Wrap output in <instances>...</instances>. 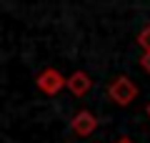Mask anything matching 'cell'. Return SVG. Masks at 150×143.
Returning a JSON list of instances; mask_svg holds the SVG:
<instances>
[{"label":"cell","instance_id":"obj_1","mask_svg":"<svg viewBox=\"0 0 150 143\" xmlns=\"http://www.w3.org/2000/svg\"><path fill=\"white\" fill-rule=\"evenodd\" d=\"M108 93H110V98L118 103V106H130V103L135 101V95H138V88H135V83L130 78L120 75V78H115L110 83Z\"/></svg>","mask_w":150,"mask_h":143},{"label":"cell","instance_id":"obj_2","mask_svg":"<svg viewBox=\"0 0 150 143\" xmlns=\"http://www.w3.org/2000/svg\"><path fill=\"white\" fill-rule=\"evenodd\" d=\"M35 83H38V88H40V93L55 95V93H60V90H63V85H68V80H65L55 68H45L43 73L38 75Z\"/></svg>","mask_w":150,"mask_h":143},{"label":"cell","instance_id":"obj_3","mask_svg":"<svg viewBox=\"0 0 150 143\" xmlns=\"http://www.w3.org/2000/svg\"><path fill=\"white\" fill-rule=\"evenodd\" d=\"M70 128H73L75 136L85 138V136H90V133L98 128V118L93 116L90 111H80V113H75V118L70 121Z\"/></svg>","mask_w":150,"mask_h":143},{"label":"cell","instance_id":"obj_4","mask_svg":"<svg viewBox=\"0 0 150 143\" xmlns=\"http://www.w3.org/2000/svg\"><path fill=\"white\" fill-rule=\"evenodd\" d=\"M90 88H93V80H90V75L83 73V70H78V73H73V75L68 78V90H70L73 95H78V98L85 95Z\"/></svg>","mask_w":150,"mask_h":143},{"label":"cell","instance_id":"obj_5","mask_svg":"<svg viewBox=\"0 0 150 143\" xmlns=\"http://www.w3.org/2000/svg\"><path fill=\"white\" fill-rule=\"evenodd\" d=\"M138 45L143 48L145 53H150V25H145L143 30H140V35H138Z\"/></svg>","mask_w":150,"mask_h":143},{"label":"cell","instance_id":"obj_6","mask_svg":"<svg viewBox=\"0 0 150 143\" xmlns=\"http://www.w3.org/2000/svg\"><path fill=\"white\" fill-rule=\"evenodd\" d=\"M140 65H143V70H145V73H150V53H145L143 58H140Z\"/></svg>","mask_w":150,"mask_h":143},{"label":"cell","instance_id":"obj_7","mask_svg":"<svg viewBox=\"0 0 150 143\" xmlns=\"http://www.w3.org/2000/svg\"><path fill=\"white\" fill-rule=\"evenodd\" d=\"M115 143H133L130 138H120V141H115Z\"/></svg>","mask_w":150,"mask_h":143},{"label":"cell","instance_id":"obj_8","mask_svg":"<svg viewBox=\"0 0 150 143\" xmlns=\"http://www.w3.org/2000/svg\"><path fill=\"white\" fill-rule=\"evenodd\" d=\"M145 113H148V118H150V103H148V108H145Z\"/></svg>","mask_w":150,"mask_h":143}]
</instances>
